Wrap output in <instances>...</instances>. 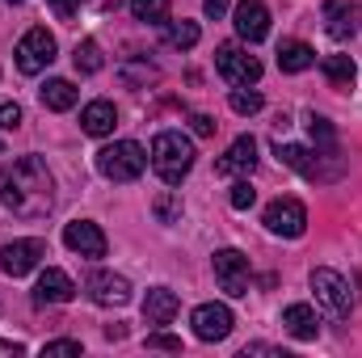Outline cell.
Returning a JSON list of instances; mask_svg holds the SVG:
<instances>
[{"label": "cell", "instance_id": "6da1fadb", "mask_svg": "<svg viewBox=\"0 0 362 358\" xmlns=\"http://www.w3.org/2000/svg\"><path fill=\"white\" fill-rule=\"evenodd\" d=\"M0 202L21 219H42L55 207V178H51L47 161L17 156L13 165H4L0 169Z\"/></svg>", "mask_w": 362, "mask_h": 358}, {"label": "cell", "instance_id": "7a4b0ae2", "mask_svg": "<svg viewBox=\"0 0 362 358\" xmlns=\"http://www.w3.org/2000/svg\"><path fill=\"white\" fill-rule=\"evenodd\" d=\"M148 161H152V169L160 173L165 185H181L185 173L194 169V144H189L181 131H160V135L152 139Z\"/></svg>", "mask_w": 362, "mask_h": 358}, {"label": "cell", "instance_id": "3957f363", "mask_svg": "<svg viewBox=\"0 0 362 358\" xmlns=\"http://www.w3.org/2000/svg\"><path fill=\"white\" fill-rule=\"evenodd\" d=\"M274 156H278L286 169L303 173L308 181H333V178H341V169H346L341 161H329V165H325V156H333V148H325V152L316 148V152H312V148H303V144H282V139H278V144H274Z\"/></svg>", "mask_w": 362, "mask_h": 358}, {"label": "cell", "instance_id": "277c9868", "mask_svg": "<svg viewBox=\"0 0 362 358\" xmlns=\"http://www.w3.org/2000/svg\"><path fill=\"white\" fill-rule=\"evenodd\" d=\"M144 169H148V152L135 139H118L97 152V173L105 181H135Z\"/></svg>", "mask_w": 362, "mask_h": 358}, {"label": "cell", "instance_id": "5b68a950", "mask_svg": "<svg viewBox=\"0 0 362 358\" xmlns=\"http://www.w3.org/2000/svg\"><path fill=\"white\" fill-rule=\"evenodd\" d=\"M13 55H17V72L38 76V72H47L55 64V34L47 25H34V30L21 34V42H17Z\"/></svg>", "mask_w": 362, "mask_h": 358}, {"label": "cell", "instance_id": "8992f818", "mask_svg": "<svg viewBox=\"0 0 362 358\" xmlns=\"http://www.w3.org/2000/svg\"><path fill=\"white\" fill-rule=\"evenodd\" d=\"M312 291H316V304L333 316V321H346L350 308H354V295H350V282L337 274V270H312Z\"/></svg>", "mask_w": 362, "mask_h": 358}, {"label": "cell", "instance_id": "52a82bcc", "mask_svg": "<svg viewBox=\"0 0 362 358\" xmlns=\"http://www.w3.org/2000/svg\"><path fill=\"white\" fill-rule=\"evenodd\" d=\"M215 68H219V76H223L228 85H257V81H262V59L249 55V51L236 47V42L215 47Z\"/></svg>", "mask_w": 362, "mask_h": 358}, {"label": "cell", "instance_id": "ba28073f", "mask_svg": "<svg viewBox=\"0 0 362 358\" xmlns=\"http://www.w3.org/2000/svg\"><path fill=\"white\" fill-rule=\"evenodd\" d=\"M262 224L270 228L274 236L295 241V236L308 232V207H303L299 198H274L270 207H266V219H262Z\"/></svg>", "mask_w": 362, "mask_h": 358}, {"label": "cell", "instance_id": "9c48e42d", "mask_svg": "<svg viewBox=\"0 0 362 358\" xmlns=\"http://www.w3.org/2000/svg\"><path fill=\"white\" fill-rule=\"evenodd\" d=\"M211 266H215L219 291H228L232 299L249 295V258H245L240 249H219V253L211 258Z\"/></svg>", "mask_w": 362, "mask_h": 358}, {"label": "cell", "instance_id": "30bf717a", "mask_svg": "<svg viewBox=\"0 0 362 358\" xmlns=\"http://www.w3.org/2000/svg\"><path fill=\"white\" fill-rule=\"evenodd\" d=\"M85 295H89L97 308H127L131 304V282L122 274H110V270H93L85 278Z\"/></svg>", "mask_w": 362, "mask_h": 358}, {"label": "cell", "instance_id": "8fae6325", "mask_svg": "<svg viewBox=\"0 0 362 358\" xmlns=\"http://www.w3.org/2000/svg\"><path fill=\"white\" fill-rule=\"evenodd\" d=\"M42 258H47V241H38V236L8 241V245L0 249V270H4L8 278H21V274H30V270L38 266Z\"/></svg>", "mask_w": 362, "mask_h": 358}, {"label": "cell", "instance_id": "7c38bea8", "mask_svg": "<svg viewBox=\"0 0 362 358\" xmlns=\"http://www.w3.org/2000/svg\"><path fill=\"white\" fill-rule=\"evenodd\" d=\"M189 325H194V337L198 342H223L236 321H232V308L228 304H198L194 316H189Z\"/></svg>", "mask_w": 362, "mask_h": 358}, {"label": "cell", "instance_id": "4fadbf2b", "mask_svg": "<svg viewBox=\"0 0 362 358\" xmlns=\"http://www.w3.org/2000/svg\"><path fill=\"white\" fill-rule=\"evenodd\" d=\"M257 169V139L253 135H236L232 148L215 161V173L219 178H249Z\"/></svg>", "mask_w": 362, "mask_h": 358}, {"label": "cell", "instance_id": "5bb4252c", "mask_svg": "<svg viewBox=\"0 0 362 358\" xmlns=\"http://www.w3.org/2000/svg\"><path fill=\"white\" fill-rule=\"evenodd\" d=\"M64 245L81 258H105V232L93 219H72L64 228Z\"/></svg>", "mask_w": 362, "mask_h": 358}, {"label": "cell", "instance_id": "9a60e30c", "mask_svg": "<svg viewBox=\"0 0 362 358\" xmlns=\"http://www.w3.org/2000/svg\"><path fill=\"white\" fill-rule=\"evenodd\" d=\"M325 30L333 42H350L358 34V4L354 0H325Z\"/></svg>", "mask_w": 362, "mask_h": 358}, {"label": "cell", "instance_id": "2e32d148", "mask_svg": "<svg viewBox=\"0 0 362 358\" xmlns=\"http://www.w3.org/2000/svg\"><path fill=\"white\" fill-rule=\"evenodd\" d=\"M232 17H236V34H240L245 42H262V38L270 34V8H266L262 0H240Z\"/></svg>", "mask_w": 362, "mask_h": 358}, {"label": "cell", "instance_id": "e0dca14e", "mask_svg": "<svg viewBox=\"0 0 362 358\" xmlns=\"http://www.w3.org/2000/svg\"><path fill=\"white\" fill-rule=\"evenodd\" d=\"M76 295V282L64 274V270L47 266L38 274V287H34V304H72Z\"/></svg>", "mask_w": 362, "mask_h": 358}, {"label": "cell", "instance_id": "ac0fdd59", "mask_svg": "<svg viewBox=\"0 0 362 358\" xmlns=\"http://www.w3.org/2000/svg\"><path fill=\"white\" fill-rule=\"evenodd\" d=\"M282 329H286L295 342H316L320 316H316L312 304H286V308H282Z\"/></svg>", "mask_w": 362, "mask_h": 358}, {"label": "cell", "instance_id": "d6986e66", "mask_svg": "<svg viewBox=\"0 0 362 358\" xmlns=\"http://www.w3.org/2000/svg\"><path fill=\"white\" fill-rule=\"evenodd\" d=\"M114 127H118V110H114V101L97 97V101H89V105L81 110V131H85V135H93V139L110 135Z\"/></svg>", "mask_w": 362, "mask_h": 358}, {"label": "cell", "instance_id": "ffe728a7", "mask_svg": "<svg viewBox=\"0 0 362 358\" xmlns=\"http://www.w3.org/2000/svg\"><path fill=\"white\" fill-rule=\"evenodd\" d=\"M177 312H181L177 291H169V287H152V291L144 295V321H148V325H169Z\"/></svg>", "mask_w": 362, "mask_h": 358}, {"label": "cell", "instance_id": "44dd1931", "mask_svg": "<svg viewBox=\"0 0 362 358\" xmlns=\"http://www.w3.org/2000/svg\"><path fill=\"white\" fill-rule=\"evenodd\" d=\"M312 64H316V51H312L308 42L286 38V42L278 47V68H282V72H308Z\"/></svg>", "mask_w": 362, "mask_h": 358}, {"label": "cell", "instance_id": "7402d4cb", "mask_svg": "<svg viewBox=\"0 0 362 358\" xmlns=\"http://www.w3.org/2000/svg\"><path fill=\"white\" fill-rule=\"evenodd\" d=\"M38 97H42V105H47V110L64 114V110H72V105H76V97H81V93H76L72 81H59V76H55V81H47V85L38 89Z\"/></svg>", "mask_w": 362, "mask_h": 358}, {"label": "cell", "instance_id": "603a6c76", "mask_svg": "<svg viewBox=\"0 0 362 358\" xmlns=\"http://www.w3.org/2000/svg\"><path fill=\"white\" fill-rule=\"evenodd\" d=\"M320 72H325V81H329L333 89H350L354 76H358V68H354L350 55H329V59L320 64Z\"/></svg>", "mask_w": 362, "mask_h": 358}, {"label": "cell", "instance_id": "cb8c5ba5", "mask_svg": "<svg viewBox=\"0 0 362 358\" xmlns=\"http://www.w3.org/2000/svg\"><path fill=\"white\" fill-rule=\"evenodd\" d=\"M198 38H202V30H198L194 21H169V25H165V42H169L173 51H189Z\"/></svg>", "mask_w": 362, "mask_h": 358}, {"label": "cell", "instance_id": "d4e9b609", "mask_svg": "<svg viewBox=\"0 0 362 358\" xmlns=\"http://www.w3.org/2000/svg\"><path fill=\"white\" fill-rule=\"evenodd\" d=\"M72 64H76V72H85V76H93V72H101V47H97V38H85V42H76V51H72Z\"/></svg>", "mask_w": 362, "mask_h": 358}, {"label": "cell", "instance_id": "484cf974", "mask_svg": "<svg viewBox=\"0 0 362 358\" xmlns=\"http://www.w3.org/2000/svg\"><path fill=\"white\" fill-rule=\"evenodd\" d=\"M131 13H135V21L169 25V0H131Z\"/></svg>", "mask_w": 362, "mask_h": 358}, {"label": "cell", "instance_id": "4316f807", "mask_svg": "<svg viewBox=\"0 0 362 358\" xmlns=\"http://www.w3.org/2000/svg\"><path fill=\"white\" fill-rule=\"evenodd\" d=\"M152 211H156V219H160V224H177V219H181V198L173 194V190H165V194H156Z\"/></svg>", "mask_w": 362, "mask_h": 358}, {"label": "cell", "instance_id": "83f0119b", "mask_svg": "<svg viewBox=\"0 0 362 358\" xmlns=\"http://www.w3.org/2000/svg\"><path fill=\"white\" fill-rule=\"evenodd\" d=\"M262 105H266V101H262L257 89H249V85H236V89H232V110H236V114H257Z\"/></svg>", "mask_w": 362, "mask_h": 358}, {"label": "cell", "instance_id": "f1b7e54d", "mask_svg": "<svg viewBox=\"0 0 362 358\" xmlns=\"http://www.w3.org/2000/svg\"><path fill=\"white\" fill-rule=\"evenodd\" d=\"M308 131H312V139H316V148H333L337 144V135H333V122L329 118H308Z\"/></svg>", "mask_w": 362, "mask_h": 358}, {"label": "cell", "instance_id": "f546056e", "mask_svg": "<svg viewBox=\"0 0 362 358\" xmlns=\"http://www.w3.org/2000/svg\"><path fill=\"white\" fill-rule=\"evenodd\" d=\"M253 202H257V190L249 185V178L236 181V185H232V207H236V211H249Z\"/></svg>", "mask_w": 362, "mask_h": 358}, {"label": "cell", "instance_id": "4dcf8cb0", "mask_svg": "<svg viewBox=\"0 0 362 358\" xmlns=\"http://www.w3.org/2000/svg\"><path fill=\"white\" fill-rule=\"evenodd\" d=\"M76 354H81V342H72V337L47 342V346H42V358H76Z\"/></svg>", "mask_w": 362, "mask_h": 358}, {"label": "cell", "instance_id": "1f68e13d", "mask_svg": "<svg viewBox=\"0 0 362 358\" xmlns=\"http://www.w3.org/2000/svg\"><path fill=\"white\" fill-rule=\"evenodd\" d=\"M148 350H169V354H181V337H173V333H148Z\"/></svg>", "mask_w": 362, "mask_h": 358}, {"label": "cell", "instance_id": "d6a6232c", "mask_svg": "<svg viewBox=\"0 0 362 358\" xmlns=\"http://www.w3.org/2000/svg\"><path fill=\"white\" fill-rule=\"evenodd\" d=\"M21 127V105L17 101H4L0 105V131H17Z\"/></svg>", "mask_w": 362, "mask_h": 358}, {"label": "cell", "instance_id": "836d02e7", "mask_svg": "<svg viewBox=\"0 0 362 358\" xmlns=\"http://www.w3.org/2000/svg\"><path fill=\"white\" fill-rule=\"evenodd\" d=\"M47 4H51V8H55V13H59L64 21H68V17H72V13H76V8H81L85 0H47Z\"/></svg>", "mask_w": 362, "mask_h": 358}, {"label": "cell", "instance_id": "e575fe53", "mask_svg": "<svg viewBox=\"0 0 362 358\" xmlns=\"http://www.w3.org/2000/svg\"><path fill=\"white\" fill-rule=\"evenodd\" d=\"M189 122H194V131H198V135H202V139H206V135H215V122H211V118H206V114H194V118H189Z\"/></svg>", "mask_w": 362, "mask_h": 358}, {"label": "cell", "instance_id": "d590c367", "mask_svg": "<svg viewBox=\"0 0 362 358\" xmlns=\"http://www.w3.org/2000/svg\"><path fill=\"white\" fill-rule=\"evenodd\" d=\"M202 8H206V17H215V21H219V17L228 13V0H202Z\"/></svg>", "mask_w": 362, "mask_h": 358}, {"label": "cell", "instance_id": "8d00e7d4", "mask_svg": "<svg viewBox=\"0 0 362 358\" xmlns=\"http://www.w3.org/2000/svg\"><path fill=\"white\" fill-rule=\"evenodd\" d=\"M122 333H127V329H122V325H105V337H110V342H118V337H122Z\"/></svg>", "mask_w": 362, "mask_h": 358}, {"label": "cell", "instance_id": "74e56055", "mask_svg": "<svg viewBox=\"0 0 362 358\" xmlns=\"http://www.w3.org/2000/svg\"><path fill=\"white\" fill-rule=\"evenodd\" d=\"M8 4H21V0H8Z\"/></svg>", "mask_w": 362, "mask_h": 358}]
</instances>
